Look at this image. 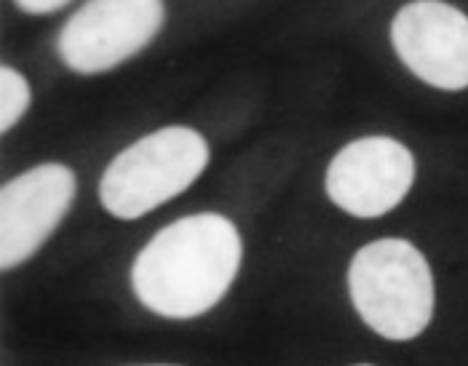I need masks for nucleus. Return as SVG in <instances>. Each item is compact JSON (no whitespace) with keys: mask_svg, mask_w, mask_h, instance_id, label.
Instances as JSON below:
<instances>
[{"mask_svg":"<svg viewBox=\"0 0 468 366\" xmlns=\"http://www.w3.org/2000/svg\"><path fill=\"white\" fill-rule=\"evenodd\" d=\"M241 267V235L222 214L166 225L134 259L132 284L147 310L196 319L212 310Z\"/></svg>","mask_w":468,"mask_h":366,"instance_id":"obj_1","label":"nucleus"},{"mask_svg":"<svg viewBox=\"0 0 468 366\" xmlns=\"http://www.w3.org/2000/svg\"><path fill=\"white\" fill-rule=\"evenodd\" d=\"M348 289L364 324L386 340H415L431 324V267L404 238L361 246L348 270Z\"/></svg>","mask_w":468,"mask_h":366,"instance_id":"obj_2","label":"nucleus"},{"mask_svg":"<svg viewBox=\"0 0 468 366\" xmlns=\"http://www.w3.org/2000/svg\"><path fill=\"white\" fill-rule=\"evenodd\" d=\"M209 163L207 140L187 129L169 126L118 152L102 174L100 201L112 217L137 220L177 198Z\"/></svg>","mask_w":468,"mask_h":366,"instance_id":"obj_3","label":"nucleus"},{"mask_svg":"<svg viewBox=\"0 0 468 366\" xmlns=\"http://www.w3.org/2000/svg\"><path fill=\"white\" fill-rule=\"evenodd\" d=\"M164 16V0H89L65 22L57 51L75 73H105L140 54Z\"/></svg>","mask_w":468,"mask_h":366,"instance_id":"obj_4","label":"nucleus"},{"mask_svg":"<svg viewBox=\"0 0 468 366\" xmlns=\"http://www.w3.org/2000/svg\"><path fill=\"white\" fill-rule=\"evenodd\" d=\"M415 180V158L394 137H364L346 145L326 169V195L343 212L375 220L404 201Z\"/></svg>","mask_w":468,"mask_h":366,"instance_id":"obj_5","label":"nucleus"},{"mask_svg":"<svg viewBox=\"0 0 468 366\" xmlns=\"http://www.w3.org/2000/svg\"><path fill=\"white\" fill-rule=\"evenodd\" d=\"M399 59L433 89H468V16L444 0H412L391 25Z\"/></svg>","mask_w":468,"mask_h":366,"instance_id":"obj_6","label":"nucleus"},{"mask_svg":"<svg viewBox=\"0 0 468 366\" xmlns=\"http://www.w3.org/2000/svg\"><path fill=\"white\" fill-rule=\"evenodd\" d=\"M75 198V174L62 163L30 169L0 193V265L11 270L36 255L65 220Z\"/></svg>","mask_w":468,"mask_h":366,"instance_id":"obj_7","label":"nucleus"},{"mask_svg":"<svg viewBox=\"0 0 468 366\" xmlns=\"http://www.w3.org/2000/svg\"><path fill=\"white\" fill-rule=\"evenodd\" d=\"M30 108V86L25 75L8 65L0 68V129L8 131Z\"/></svg>","mask_w":468,"mask_h":366,"instance_id":"obj_8","label":"nucleus"},{"mask_svg":"<svg viewBox=\"0 0 468 366\" xmlns=\"http://www.w3.org/2000/svg\"><path fill=\"white\" fill-rule=\"evenodd\" d=\"M25 14H54L59 8H65L70 0H14Z\"/></svg>","mask_w":468,"mask_h":366,"instance_id":"obj_9","label":"nucleus"},{"mask_svg":"<svg viewBox=\"0 0 468 366\" xmlns=\"http://www.w3.org/2000/svg\"><path fill=\"white\" fill-rule=\"evenodd\" d=\"M359 366H367V364H359Z\"/></svg>","mask_w":468,"mask_h":366,"instance_id":"obj_10","label":"nucleus"}]
</instances>
